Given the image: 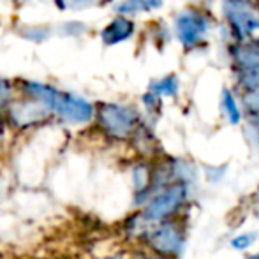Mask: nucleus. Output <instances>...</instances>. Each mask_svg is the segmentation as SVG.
<instances>
[{
  "label": "nucleus",
  "mask_w": 259,
  "mask_h": 259,
  "mask_svg": "<svg viewBox=\"0 0 259 259\" xmlns=\"http://www.w3.org/2000/svg\"><path fill=\"white\" fill-rule=\"evenodd\" d=\"M18 94L39 101L42 106L50 109L53 118H58L71 125H83L94 120L96 104L87 101L85 97L78 96L69 90H62L58 87L48 83L34 81V79H20L16 81Z\"/></svg>",
  "instance_id": "nucleus-1"
},
{
  "label": "nucleus",
  "mask_w": 259,
  "mask_h": 259,
  "mask_svg": "<svg viewBox=\"0 0 259 259\" xmlns=\"http://www.w3.org/2000/svg\"><path fill=\"white\" fill-rule=\"evenodd\" d=\"M221 103H222V108H224V113L228 115L229 122L235 123V125H236V123H240V120H242V111H240V108H238V103H236L235 94H233L231 90L224 89V90H222Z\"/></svg>",
  "instance_id": "nucleus-12"
},
{
  "label": "nucleus",
  "mask_w": 259,
  "mask_h": 259,
  "mask_svg": "<svg viewBox=\"0 0 259 259\" xmlns=\"http://www.w3.org/2000/svg\"><path fill=\"white\" fill-rule=\"evenodd\" d=\"M2 116L16 131L34 129V127L42 125L53 118V115L46 106H42L32 97L23 96V94H20V96L16 94V97L9 103Z\"/></svg>",
  "instance_id": "nucleus-6"
},
{
  "label": "nucleus",
  "mask_w": 259,
  "mask_h": 259,
  "mask_svg": "<svg viewBox=\"0 0 259 259\" xmlns=\"http://www.w3.org/2000/svg\"><path fill=\"white\" fill-rule=\"evenodd\" d=\"M236 87L243 94L259 89V37L235 41L229 48Z\"/></svg>",
  "instance_id": "nucleus-3"
},
{
  "label": "nucleus",
  "mask_w": 259,
  "mask_h": 259,
  "mask_svg": "<svg viewBox=\"0 0 259 259\" xmlns=\"http://www.w3.org/2000/svg\"><path fill=\"white\" fill-rule=\"evenodd\" d=\"M16 94H18L16 83H13L11 79L0 76V115L6 111L9 103L16 97Z\"/></svg>",
  "instance_id": "nucleus-13"
},
{
  "label": "nucleus",
  "mask_w": 259,
  "mask_h": 259,
  "mask_svg": "<svg viewBox=\"0 0 259 259\" xmlns=\"http://www.w3.org/2000/svg\"><path fill=\"white\" fill-rule=\"evenodd\" d=\"M162 6V0H122L116 4V13L125 14V16H134L141 13H152Z\"/></svg>",
  "instance_id": "nucleus-10"
},
{
  "label": "nucleus",
  "mask_w": 259,
  "mask_h": 259,
  "mask_svg": "<svg viewBox=\"0 0 259 259\" xmlns=\"http://www.w3.org/2000/svg\"><path fill=\"white\" fill-rule=\"evenodd\" d=\"M99 131L113 141H127L141 125V116L136 108L120 103H99L94 109Z\"/></svg>",
  "instance_id": "nucleus-2"
},
{
  "label": "nucleus",
  "mask_w": 259,
  "mask_h": 259,
  "mask_svg": "<svg viewBox=\"0 0 259 259\" xmlns=\"http://www.w3.org/2000/svg\"><path fill=\"white\" fill-rule=\"evenodd\" d=\"M249 259H259V254H254V256H250Z\"/></svg>",
  "instance_id": "nucleus-19"
},
{
  "label": "nucleus",
  "mask_w": 259,
  "mask_h": 259,
  "mask_svg": "<svg viewBox=\"0 0 259 259\" xmlns=\"http://www.w3.org/2000/svg\"><path fill=\"white\" fill-rule=\"evenodd\" d=\"M211 28V16L201 7H187L175 18V32L185 50H196L205 45Z\"/></svg>",
  "instance_id": "nucleus-5"
},
{
  "label": "nucleus",
  "mask_w": 259,
  "mask_h": 259,
  "mask_svg": "<svg viewBox=\"0 0 259 259\" xmlns=\"http://www.w3.org/2000/svg\"><path fill=\"white\" fill-rule=\"evenodd\" d=\"M243 106H245L249 115H254V113L259 111V89L243 94Z\"/></svg>",
  "instance_id": "nucleus-16"
},
{
  "label": "nucleus",
  "mask_w": 259,
  "mask_h": 259,
  "mask_svg": "<svg viewBox=\"0 0 259 259\" xmlns=\"http://www.w3.org/2000/svg\"><path fill=\"white\" fill-rule=\"evenodd\" d=\"M222 13L235 41L259 37L257 0H222Z\"/></svg>",
  "instance_id": "nucleus-4"
},
{
  "label": "nucleus",
  "mask_w": 259,
  "mask_h": 259,
  "mask_svg": "<svg viewBox=\"0 0 259 259\" xmlns=\"http://www.w3.org/2000/svg\"><path fill=\"white\" fill-rule=\"evenodd\" d=\"M178 89H180V81H178V78L175 74L162 76V78H159L150 83V92H154L155 96H159V97L177 96Z\"/></svg>",
  "instance_id": "nucleus-11"
},
{
  "label": "nucleus",
  "mask_w": 259,
  "mask_h": 259,
  "mask_svg": "<svg viewBox=\"0 0 259 259\" xmlns=\"http://www.w3.org/2000/svg\"><path fill=\"white\" fill-rule=\"evenodd\" d=\"M199 2H206V0H199Z\"/></svg>",
  "instance_id": "nucleus-20"
},
{
  "label": "nucleus",
  "mask_w": 259,
  "mask_h": 259,
  "mask_svg": "<svg viewBox=\"0 0 259 259\" xmlns=\"http://www.w3.org/2000/svg\"><path fill=\"white\" fill-rule=\"evenodd\" d=\"M254 242H256V233H243V235H238L231 240V247L236 250H245Z\"/></svg>",
  "instance_id": "nucleus-15"
},
{
  "label": "nucleus",
  "mask_w": 259,
  "mask_h": 259,
  "mask_svg": "<svg viewBox=\"0 0 259 259\" xmlns=\"http://www.w3.org/2000/svg\"><path fill=\"white\" fill-rule=\"evenodd\" d=\"M108 0H55L57 7L64 11H81V9H89V7H97L103 6Z\"/></svg>",
  "instance_id": "nucleus-14"
},
{
  "label": "nucleus",
  "mask_w": 259,
  "mask_h": 259,
  "mask_svg": "<svg viewBox=\"0 0 259 259\" xmlns=\"http://www.w3.org/2000/svg\"><path fill=\"white\" fill-rule=\"evenodd\" d=\"M145 242L155 254L164 257L177 256L184 247V231L175 222H162L145 233Z\"/></svg>",
  "instance_id": "nucleus-7"
},
{
  "label": "nucleus",
  "mask_w": 259,
  "mask_h": 259,
  "mask_svg": "<svg viewBox=\"0 0 259 259\" xmlns=\"http://www.w3.org/2000/svg\"><path fill=\"white\" fill-rule=\"evenodd\" d=\"M187 196V189L184 184H173L171 187L164 189L162 192H159L157 196L148 201V205L145 206L143 215L148 222H160L166 221L169 215H173L185 201Z\"/></svg>",
  "instance_id": "nucleus-8"
},
{
  "label": "nucleus",
  "mask_w": 259,
  "mask_h": 259,
  "mask_svg": "<svg viewBox=\"0 0 259 259\" xmlns=\"http://www.w3.org/2000/svg\"><path fill=\"white\" fill-rule=\"evenodd\" d=\"M252 116V123H254V127H256V131L259 133V111L257 113H254V115H250Z\"/></svg>",
  "instance_id": "nucleus-17"
},
{
  "label": "nucleus",
  "mask_w": 259,
  "mask_h": 259,
  "mask_svg": "<svg viewBox=\"0 0 259 259\" xmlns=\"http://www.w3.org/2000/svg\"><path fill=\"white\" fill-rule=\"evenodd\" d=\"M103 259H123L120 254H113V256H108V257H103Z\"/></svg>",
  "instance_id": "nucleus-18"
},
{
  "label": "nucleus",
  "mask_w": 259,
  "mask_h": 259,
  "mask_svg": "<svg viewBox=\"0 0 259 259\" xmlns=\"http://www.w3.org/2000/svg\"><path fill=\"white\" fill-rule=\"evenodd\" d=\"M134 32H136V23L125 14H118L101 30V41L106 46H116L129 41Z\"/></svg>",
  "instance_id": "nucleus-9"
}]
</instances>
